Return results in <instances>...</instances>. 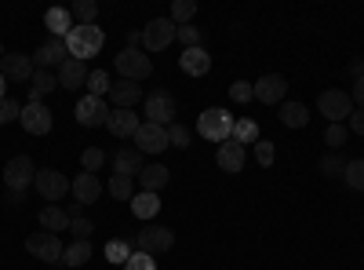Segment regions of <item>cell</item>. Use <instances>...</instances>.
I'll use <instances>...</instances> for the list:
<instances>
[{
  "label": "cell",
  "mask_w": 364,
  "mask_h": 270,
  "mask_svg": "<svg viewBox=\"0 0 364 270\" xmlns=\"http://www.w3.org/2000/svg\"><path fill=\"white\" fill-rule=\"evenodd\" d=\"M26 249L33 252L41 263H63V252H66V245H63V237L58 234H29L26 237Z\"/></svg>",
  "instance_id": "8"
},
{
  "label": "cell",
  "mask_w": 364,
  "mask_h": 270,
  "mask_svg": "<svg viewBox=\"0 0 364 270\" xmlns=\"http://www.w3.org/2000/svg\"><path fill=\"white\" fill-rule=\"evenodd\" d=\"M37 165L29 161L26 154H18V157H11L8 165H4V183H8V190H29L37 183Z\"/></svg>",
  "instance_id": "7"
},
{
  "label": "cell",
  "mask_w": 364,
  "mask_h": 270,
  "mask_svg": "<svg viewBox=\"0 0 364 270\" xmlns=\"http://www.w3.org/2000/svg\"><path fill=\"white\" fill-rule=\"evenodd\" d=\"M317 110H321V117H328V125H343L353 113V99H350V92L328 88V92H321V99H317Z\"/></svg>",
  "instance_id": "5"
},
{
  "label": "cell",
  "mask_w": 364,
  "mask_h": 270,
  "mask_svg": "<svg viewBox=\"0 0 364 270\" xmlns=\"http://www.w3.org/2000/svg\"><path fill=\"white\" fill-rule=\"evenodd\" d=\"M281 125L284 128H306L310 125V110L302 103H281Z\"/></svg>",
  "instance_id": "27"
},
{
  "label": "cell",
  "mask_w": 364,
  "mask_h": 270,
  "mask_svg": "<svg viewBox=\"0 0 364 270\" xmlns=\"http://www.w3.org/2000/svg\"><path fill=\"white\" fill-rule=\"evenodd\" d=\"M142 44V29H135V33H128V48H139Z\"/></svg>",
  "instance_id": "53"
},
{
  "label": "cell",
  "mask_w": 364,
  "mask_h": 270,
  "mask_svg": "<svg viewBox=\"0 0 364 270\" xmlns=\"http://www.w3.org/2000/svg\"><path fill=\"white\" fill-rule=\"evenodd\" d=\"M215 161H219V168H223V172H233V175H237L240 168H245V146L233 142V139H226V142L219 146Z\"/></svg>",
  "instance_id": "24"
},
{
  "label": "cell",
  "mask_w": 364,
  "mask_h": 270,
  "mask_svg": "<svg viewBox=\"0 0 364 270\" xmlns=\"http://www.w3.org/2000/svg\"><path fill=\"white\" fill-rule=\"evenodd\" d=\"M0 117H4V125H8V121H18V117H22V103L8 95L4 103H0Z\"/></svg>",
  "instance_id": "47"
},
{
  "label": "cell",
  "mask_w": 364,
  "mask_h": 270,
  "mask_svg": "<svg viewBox=\"0 0 364 270\" xmlns=\"http://www.w3.org/2000/svg\"><path fill=\"white\" fill-rule=\"evenodd\" d=\"M0 125H4V117H0Z\"/></svg>",
  "instance_id": "56"
},
{
  "label": "cell",
  "mask_w": 364,
  "mask_h": 270,
  "mask_svg": "<svg viewBox=\"0 0 364 270\" xmlns=\"http://www.w3.org/2000/svg\"><path fill=\"white\" fill-rule=\"evenodd\" d=\"M109 194H113L117 201H132V197H135V183H132L128 175H113V179H109Z\"/></svg>",
  "instance_id": "37"
},
{
  "label": "cell",
  "mask_w": 364,
  "mask_h": 270,
  "mask_svg": "<svg viewBox=\"0 0 364 270\" xmlns=\"http://www.w3.org/2000/svg\"><path fill=\"white\" fill-rule=\"evenodd\" d=\"M200 29L190 22V26H178V33H175V41H182V51H186V48H200Z\"/></svg>",
  "instance_id": "40"
},
{
  "label": "cell",
  "mask_w": 364,
  "mask_h": 270,
  "mask_svg": "<svg viewBox=\"0 0 364 270\" xmlns=\"http://www.w3.org/2000/svg\"><path fill=\"white\" fill-rule=\"evenodd\" d=\"M171 245H175V234L161 223H149L135 234V249L146 256H164V252H171Z\"/></svg>",
  "instance_id": "4"
},
{
  "label": "cell",
  "mask_w": 364,
  "mask_h": 270,
  "mask_svg": "<svg viewBox=\"0 0 364 270\" xmlns=\"http://www.w3.org/2000/svg\"><path fill=\"white\" fill-rule=\"evenodd\" d=\"M168 142L178 146V150H186V146H190V128H186V125H178V121L168 125Z\"/></svg>",
  "instance_id": "43"
},
{
  "label": "cell",
  "mask_w": 364,
  "mask_h": 270,
  "mask_svg": "<svg viewBox=\"0 0 364 270\" xmlns=\"http://www.w3.org/2000/svg\"><path fill=\"white\" fill-rule=\"evenodd\" d=\"M230 99H233V103H252V99H255V88H252L248 81H233V84H230Z\"/></svg>",
  "instance_id": "42"
},
{
  "label": "cell",
  "mask_w": 364,
  "mask_h": 270,
  "mask_svg": "<svg viewBox=\"0 0 364 270\" xmlns=\"http://www.w3.org/2000/svg\"><path fill=\"white\" fill-rule=\"evenodd\" d=\"M106 259H109V263H120V266H124V263L132 259V245L124 242V237H113V242L106 245Z\"/></svg>",
  "instance_id": "36"
},
{
  "label": "cell",
  "mask_w": 364,
  "mask_h": 270,
  "mask_svg": "<svg viewBox=\"0 0 364 270\" xmlns=\"http://www.w3.org/2000/svg\"><path fill=\"white\" fill-rule=\"evenodd\" d=\"M168 179H171L168 165H146V168L139 172V187H142L146 194H157V190L168 187Z\"/></svg>",
  "instance_id": "25"
},
{
  "label": "cell",
  "mask_w": 364,
  "mask_h": 270,
  "mask_svg": "<svg viewBox=\"0 0 364 270\" xmlns=\"http://www.w3.org/2000/svg\"><path fill=\"white\" fill-rule=\"evenodd\" d=\"M70 15L80 22V26H95V15H99V4L95 0H77V4L70 8Z\"/></svg>",
  "instance_id": "33"
},
{
  "label": "cell",
  "mask_w": 364,
  "mask_h": 270,
  "mask_svg": "<svg viewBox=\"0 0 364 270\" xmlns=\"http://www.w3.org/2000/svg\"><path fill=\"white\" fill-rule=\"evenodd\" d=\"M8 99V81H4V73H0V103Z\"/></svg>",
  "instance_id": "54"
},
{
  "label": "cell",
  "mask_w": 364,
  "mask_h": 270,
  "mask_svg": "<svg viewBox=\"0 0 364 270\" xmlns=\"http://www.w3.org/2000/svg\"><path fill=\"white\" fill-rule=\"evenodd\" d=\"M87 95H95V99H106L109 95V88H113V81H109V73L106 70H91L87 73Z\"/></svg>",
  "instance_id": "31"
},
{
  "label": "cell",
  "mask_w": 364,
  "mask_h": 270,
  "mask_svg": "<svg viewBox=\"0 0 364 270\" xmlns=\"http://www.w3.org/2000/svg\"><path fill=\"white\" fill-rule=\"evenodd\" d=\"M44 26H48L51 37L66 41V37L73 33V15H70V8H48V11H44Z\"/></svg>",
  "instance_id": "23"
},
{
  "label": "cell",
  "mask_w": 364,
  "mask_h": 270,
  "mask_svg": "<svg viewBox=\"0 0 364 270\" xmlns=\"http://www.w3.org/2000/svg\"><path fill=\"white\" fill-rule=\"evenodd\" d=\"M70 194H73V201H80L84 208H87V204H95V201L102 197V183H99V175H91V172L73 175V179H70Z\"/></svg>",
  "instance_id": "18"
},
{
  "label": "cell",
  "mask_w": 364,
  "mask_h": 270,
  "mask_svg": "<svg viewBox=\"0 0 364 270\" xmlns=\"http://www.w3.org/2000/svg\"><path fill=\"white\" fill-rule=\"evenodd\" d=\"M132 212H135L139 219H154V216L161 212V197H157V194H146V190H139V194L132 197Z\"/></svg>",
  "instance_id": "28"
},
{
  "label": "cell",
  "mask_w": 364,
  "mask_h": 270,
  "mask_svg": "<svg viewBox=\"0 0 364 270\" xmlns=\"http://www.w3.org/2000/svg\"><path fill=\"white\" fill-rule=\"evenodd\" d=\"M350 73H353V81L364 77V58H353V63H350Z\"/></svg>",
  "instance_id": "51"
},
{
  "label": "cell",
  "mask_w": 364,
  "mask_h": 270,
  "mask_svg": "<svg viewBox=\"0 0 364 270\" xmlns=\"http://www.w3.org/2000/svg\"><path fill=\"white\" fill-rule=\"evenodd\" d=\"M178 70H182V73H190V77H204V73L211 70V55L204 51V44H200V48H186V51H182Z\"/></svg>",
  "instance_id": "22"
},
{
  "label": "cell",
  "mask_w": 364,
  "mask_h": 270,
  "mask_svg": "<svg viewBox=\"0 0 364 270\" xmlns=\"http://www.w3.org/2000/svg\"><path fill=\"white\" fill-rule=\"evenodd\" d=\"M106 44V33L99 26H73V33L66 37V51L73 58H80V63H87V58H95Z\"/></svg>",
  "instance_id": "1"
},
{
  "label": "cell",
  "mask_w": 364,
  "mask_h": 270,
  "mask_svg": "<svg viewBox=\"0 0 364 270\" xmlns=\"http://www.w3.org/2000/svg\"><path fill=\"white\" fill-rule=\"evenodd\" d=\"M113 66L120 73V81H146L149 73H154V58H146V51L139 48H120L117 58H113Z\"/></svg>",
  "instance_id": "3"
},
{
  "label": "cell",
  "mask_w": 364,
  "mask_h": 270,
  "mask_svg": "<svg viewBox=\"0 0 364 270\" xmlns=\"http://www.w3.org/2000/svg\"><path fill=\"white\" fill-rule=\"evenodd\" d=\"M102 165H106V154H102L99 146H87L84 154H80V168H84V172H91V175H95Z\"/></svg>",
  "instance_id": "38"
},
{
  "label": "cell",
  "mask_w": 364,
  "mask_h": 270,
  "mask_svg": "<svg viewBox=\"0 0 364 270\" xmlns=\"http://www.w3.org/2000/svg\"><path fill=\"white\" fill-rule=\"evenodd\" d=\"M343 183L357 194H364V161H346V172H343Z\"/></svg>",
  "instance_id": "34"
},
{
  "label": "cell",
  "mask_w": 364,
  "mask_h": 270,
  "mask_svg": "<svg viewBox=\"0 0 364 270\" xmlns=\"http://www.w3.org/2000/svg\"><path fill=\"white\" fill-rule=\"evenodd\" d=\"M353 135H364V110H353L350 113V125H346Z\"/></svg>",
  "instance_id": "48"
},
{
  "label": "cell",
  "mask_w": 364,
  "mask_h": 270,
  "mask_svg": "<svg viewBox=\"0 0 364 270\" xmlns=\"http://www.w3.org/2000/svg\"><path fill=\"white\" fill-rule=\"evenodd\" d=\"M197 15V4H193V0H175V4H171V22L175 26H190V19Z\"/></svg>",
  "instance_id": "35"
},
{
  "label": "cell",
  "mask_w": 364,
  "mask_h": 270,
  "mask_svg": "<svg viewBox=\"0 0 364 270\" xmlns=\"http://www.w3.org/2000/svg\"><path fill=\"white\" fill-rule=\"evenodd\" d=\"M139 117H135V110H109V121H106V128L117 135V139H135V132H139Z\"/></svg>",
  "instance_id": "21"
},
{
  "label": "cell",
  "mask_w": 364,
  "mask_h": 270,
  "mask_svg": "<svg viewBox=\"0 0 364 270\" xmlns=\"http://www.w3.org/2000/svg\"><path fill=\"white\" fill-rule=\"evenodd\" d=\"M252 88H255V99L266 103V106H277V103H284V95H288V81H284L281 73H266V77H259Z\"/></svg>",
  "instance_id": "13"
},
{
  "label": "cell",
  "mask_w": 364,
  "mask_h": 270,
  "mask_svg": "<svg viewBox=\"0 0 364 270\" xmlns=\"http://www.w3.org/2000/svg\"><path fill=\"white\" fill-rule=\"evenodd\" d=\"M146 121H154L161 128L175 125V95L171 92H149L146 95Z\"/></svg>",
  "instance_id": "11"
},
{
  "label": "cell",
  "mask_w": 364,
  "mask_h": 270,
  "mask_svg": "<svg viewBox=\"0 0 364 270\" xmlns=\"http://www.w3.org/2000/svg\"><path fill=\"white\" fill-rule=\"evenodd\" d=\"M175 33H178V26H175L171 19H154V22L142 29V44H146L149 51H164V48H171Z\"/></svg>",
  "instance_id": "12"
},
{
  "label": "cell",
  "mask_w": 364,
  "mask_h": 270,
  "mask_svg": "<svg viewBox=\"0 0 364 270\" xmlns=\"http://www.w3.org/2000/svg\"><path fill=\"white\" fill-rule=\"evenodd\" d=\"M29 84H33V88H29V99H44L48 92H55V88H58V73H51V70H37Z\"/></svg>",
  "instance_id": "29"
},
{
  "label": "cell",
  "mask_w": 364,
  "mask_h": 270,
  "mask_svg": "<svg viewBox=\"0 0 364 270\" xmlns=\"http://www.w3.org/2000/svg\"><path fill=\"white\" fill-rule=\"evenodd\" d=\"M273 157H277L273 142H269V139H259V142H255V161H259L262 168H269V165H273Z\"/></svg>",
  "instance_id": "45"
},
{
  "label": "cell",
  "mask_w": 364,
  "mask_h": 270,
  "mask_svg": "<svg viewBox=\"0 0 364 270\" xmlns=\"http://www.w3.org/2000/svg\"><path fill=\"white\" fill-rule=\"evenodd\" d=\"M37 219H41V227H44L48 234H63V230H70V216H66V208H58V204H44Z\"/></svg>",
  "instance_id": "26"
},
{
  "label": "cell",
  "mask_w": 364,
  "mask_h": 270,
  "mask_svg": "<svg viewBox=\"0 0 364 270\" xmlns=\"http://www.w3.org/2000/svg\"><path fill=\"white\" fill-rule=\"evenodd\" d=\"M77 121H80L84 128L106 125V121H109V103H106V99H95V95H84V99L77 103Z\"/></svg>",
  "instance_id": "14"
},
{
  "label": "cell",
  "mask_w": 364,
  "mask_h": 270,
  "mask_svg": "<svg viewBox=\"0 0 364 270\" xmlns=\"http://www.w3.org/2000/svg\"><path fill=\"white\" fill-rule=\"evenodd\" d=\"M321 172H324L328 179H343V172H346V161H343L339 154H324V157H321Z\"/></svg>",
  "instance_id": "39"
},
{
  "label": "cell",
  "mask_w": 364,
  "mask_h": 270,
  "mask_svg": "<svg viewBox=\"0 0 364 270\" xmlns=\"http://www.w3.org/2000/svg\"><path fill=\"white\" fill-rule=\"evenodd\" d=\"M106 99L113 103V110H135V103H146V92L135 81H113Z\"/></svg>",
  "instance_id": "17"
},
{
  "label": "cell",
  "mask_w": 364,
  "mask_h": 270,
  "mask_svg": "<svg viewBox=\"0 0 364 270\" xmlns=\"http://www.w3.org/2000/svg\"><path fill=\"white\" fill-rule=\"evenodd\" d=\"M346 139H350V128L346 125H328L324 128V146H331V150H339Z\"/></svg>",
  "instance_id": "41"
},
{
  "label": "cell",
  "mask_w": 364,
  "mask_h": 270,
  "mask_svg": "<svg viewBox=\"0 0 364 270\" xmlns=\"http://www.w3.org/2000/svg\"><path fill=\"white\" fill-rule=\"evenodd\" d=\"M33 187H37V194H41L48 204H55V201H63V197L70 194V179L58 172V168H41Z\"/></svg>",
  "instance_id": "9"
},
{
  "label": "cell",
  "mask_w": 364,
  "mask_h": 270,
  "mask_svg": "<svg viewBox=\"0 0 364 270\" xmlns=\"http://www.w3.org/2000/svg\"><path fill=\"white\" fill-rule=\"evenodd\" d=\"M63 259H66V266H84V263L91 259V242H73V245H66Z\"/></svg>",
  "instance_id": "32"
},
{
  "label": "cell",
  "mask_w": 364,
  "mask_h": 270,
  "mask_svg": "<svg viewBox=\"0 0 364 270\" xmlns=\"http://www.w3.org/2000/svg\"><path fill=\"white\" fill-rule=\"evenodd\" d=\"M66 216H70V219H80V216H84V204H80V201L66 204Z\"/></svg>",
  "instance_id": "50"
},
{
  "label": "cell",
  "mask_w": 364,
  "mask_h": 270,
  "mask_svg": "<svg viewBox=\"0 0 364 270\" xmlns=\"http://www.w3.org/2000/svg\"><path fill=\"white\" fill-rule=\"evenodd\" d=\"M132 142H135L139 154H164V150L171 146V142H168V128H161V125H154V121H142Z\"/></svg>",
  "instance_id": "10"
},
{
  "label": "cell",
  "mask_w": 364,
  "mask_h": 270,
  "mask_svg": "<svg viewBox=\"0 0 364 270\" xmlns=\"http://www.w3.org/2000/svg\"><path fill=\"white\" fill-rule=\"evenodd\" d=\"M350 99L357 103V110H364V77H360V81L353 84V92H350Z\"/></svg>",
  "instance_id": "49"
},
{
  "label": "cell",
  "mask_w": 364,
  "mask_h": 270,
  "mask_svg": "<svg viewBox=\"0 0 364 270\" xmlns=\"http://www.w3.org/2000/svg\"><path fill=\"white\" fill-rule=\"evenodd\" d=\"M230 139L240 142V146H255L259 142V125L252 121V117H240V121H233V135Z\"/></svg>",
  "instance_id": "30"
},
{
  "label": "cell",
  "mask_w": 364,
  "mask_h": 270,
  "mask_svg": "<svg viewBox=\"0 0 364 270\" xmlns=\"http://www.w3.org/2000/svg\"><path fill=\"white\" fill-rule=\"evenodd\" d=\"M142 168H146V154H139L135 146H120L117 154H113V175H128V179H135Z\"/></svg>",
  "instance_id": "19"
},
{
  "label": "cell",
  "mask_w": 364,
  "mask_h": 270,
  "mask_svg": "<svg viewBox=\"0 0 364 270\" xmlns=\"http://www.w3.org/2000/svg\"><path fill=\"white\" fill-rule=\"evenodd\" d=\"M8 201L11 204H26V190H8Z\"/></svg>",
  "instance_id": "52"
},
{
  "label": "cell",
  "mask_w": 364,
  "mask_h": 270,
  "mask_svg": "<svg viewBox=\"0 0 364 270\" xmlns=\"http://www.w3.org/2000/svg\"><path fill=\"white\" fill-rule=\"evenodd\" d=\"M18 125H22L29 135H48V132H51V125H55V113L44 106V99H29V103L22 106Z\"/></svg>",
  "instance_id": "6"
},
{
  "label": "cell",
  "mask_w": 364,
  "mask_h": 270,
  "mask_svg": "<svg viewBox=\"0 0 364 270\" xmlns=\"http://www.w3.org/2000/svg\"><path fill=\"white\" fill-rule=\"evenodd\" d=\"M197 132L208 139V142H226L230 135H233V117H230V110H223V106H211V110H204L200 117H197Z\"/></svg>",
  "instance_id": "2"
},
{
  "label": "cell",
  "mask_w": 364,
  "mask_h": 270,
  "mask_svg": "<svg viewBox=\"0 0 364 270\" xmlns=\"http://www.w3.org/2000/svg\"><path fill=\"white\" fill-rule=\"evenodd\" d=\"M70 58V51H66V41H58V37H48L41 48H37V55H33V66L37 70H58Z\"/></svg>",
  "instance_id": "15"
},
{
  "label": "cell",
  "mask_w": 364,
  "mask_h": 270,
  "mask_svg": "<svg viewBox=\"0 0 364 270\" xmlns=\"http://www.w3.org/2000/svg\"><path fill=\"white\" fill-rule=\"evenodd\" d=\"M0 73H4V81H15V84H22V81H33V58L29 55H22V51H11V55H4L0 58Z\"/></svg>",
  "instance_id": "16"
},
{
  "label": "cell",
  "mask_w": 364,
  "mask_h": 270,
  "mask_svg": "<svg viewBox=\"0 0 364 270\" xmlns=\"http://www.w3.org/2000/svg\"><path fill=\"white\" fill-rule=\"evenodd\" d=\"M87 63H80V58H66L63 66H58V88H66V92H77V88H84L87 84Z\"/></svg>",
  "instance_id": "20"
},
{
  "label": "cell",
  "mask_w": 364,
  "mask_h": 270,
  "mask_svg": "<svg viewBox=\"0 0 364 270\" xmlns=\"http://www.w3.org/2000/svg\"><path fill=\"white\" fill-rule=\"evenodd\" d=\"M0 58H4V44H0Z\"/></svg>",
  "instance_id": "55"
},
{
  "label": "cell",
  "mask_w": 364,
  "mask_h": 270,
  "mask_svg": "<svg viewBox=\"0 0 364 270\" xmlns=\"http://www.w3.org/2000/svg\"><path fill=\"white\" fill-rule=\"evenodd\" d=\"M70 234L77 237V242H87V237L95 234V223H91L87 216H80V219H70Z\"/></svg>",
  "instance_id": "44"
},
{
  "label": "cell",
  "mask_w": 364,
  "mask_h": 270,
  "mask_svg": "<svg viewBox=\"0 0 364 270\" xmlns=\"http://www.w3.org/2000/svg\"><path fill=\"white\" fill-rule=\"evenodd\" d=\"M124 270H157V263H154V256H146V252H132Z\"/></svg>",
  "instance_id": "46"
}]
</instances>
